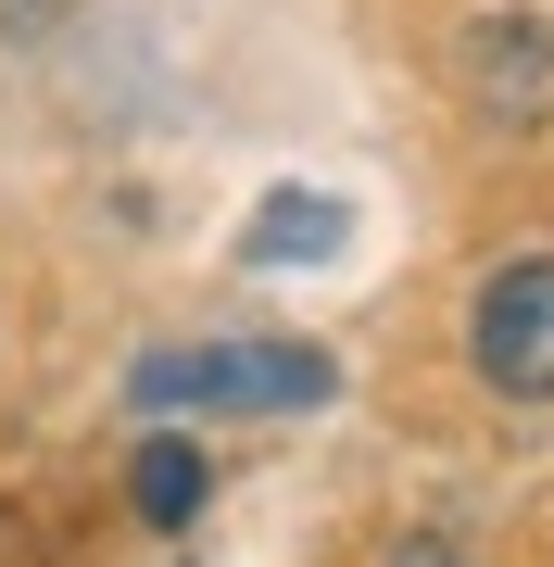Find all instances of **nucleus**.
<instances>
[{"instance_id": "6", "label": "nucleus", "mask_w": 554, "mask_h": 567, "mask_svg": "<svg viewBox=\"0 0 554 567\" xmlns=\"http://www.w3.org/2000/svg\"><path fill=\"white\" fill-rule=\"evenodd\" d=\"M76 25V0H0V51H51Z\"/></svg>"}, {"instance_id": "3", "label": "nucleus", "mask_w": 554, "mask_h": 567, "mask_svg": "<svg viewBox=\"0 0 554 567\" xmlns=\"http://www.w3.org/2000/svg\"><path fill=\"white\" fill-rule=\"evenodd\" d=\"M453 89H467L479 126L530 140V126L554 114V25L542 13H467L453 25Z\"/></svg>"}, {"instance_id": "1", "label": "nucleus", "mask_w": 554, "mask_h": 567, "mask_svg": "<svg viewBox=\"0 0 554 567\" xmlns=\"http://www.w3.org/2000/svg\"><path fill=\"white\" fill-rule=\"evenodd\" d=\"M139 416H315L341 404V353L328 341H151L126 365Z\"/></svg>"}, {"instance_id": "5", "label": "nucleus", "mask_w": 554, "mask_h": 567, "mask_svg": "<svg viewBox=\"0 0 554 567\" xmlns=\"http://www.w3.org/2000/svg\"><path fill=\"white\" fill-rule=\"evenodd\" d=\"M126 505H139V529H189L215 505V454L189 442V429H151V442L126 454Z\"/></svg>"}, {"instance_id": "4", "label": "nucleus", "mask_w": 554, "mask_h": 567, "mask_svg": "<svg viewBox=\"0 0 554 567\" xmlns=\"http://www.w3.org/2000/svg\"><path fill=\"white\" fill-rule=\"evenodd\" d=\"M341 240H353V203L341 189H303V177L240 215V265H328Z\"/></svg>"}, {"instance_id": "7", "label": "nucleus", "mask_w": 554, "mask_h": 567, "mask_svg": "<svg viewBox=\"0 0 554 567\" xmlns=\"http://www.w3.org/2000/svg\"><path fill=\"white\" fill-rule=\"evenodd\" d=\"M378 567H479V555H467V543H453V529H404V543H390Z\"/></svg>"}, {"instance_id": "2", "label": "nucleus", "mask_w": 554, "mask_h": 567, "mask_svg": "<svg viewBox=\"0 0 554 567\" xmlns=\"http://www.w3.org/2000/svg\"><path fill=\"white\" fill-rule=\"evenodd\" d=\"M467 365L492 404H554V252H516L467 290Z\"/></svg>"}]
</instances>
